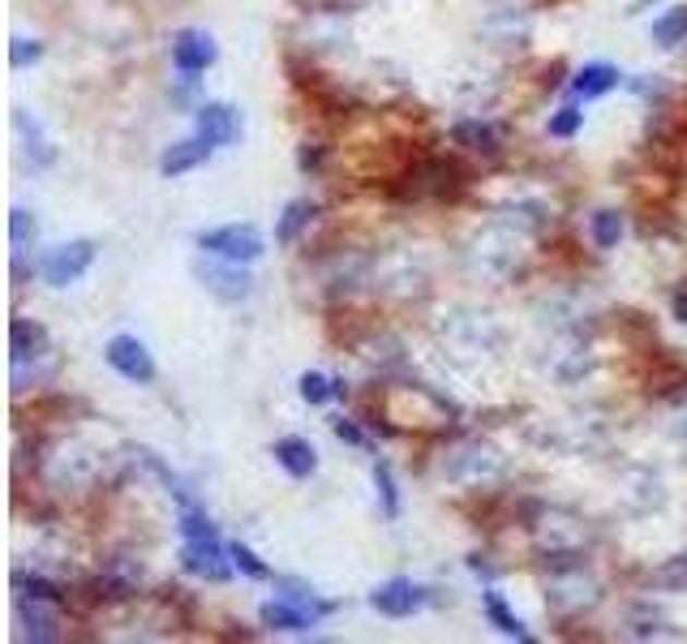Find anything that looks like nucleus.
Listing matches in <instances>:
<instances>
[{"label":"nucleus","instance_id":"1","mask_svg":"<svg viewBox=\"0 0 687 644\" xmlns=\"http://www.w3.org/2000/svg\"><path fill=\"white\" fill-rule=\"evenodd\" d=\"M95 258H99V245H95V241H86V236L65 241V245H57V250H48V254L39 258V280L48 288L77 284V280L95 267Z\"/></svg>","mask_w":687,"mask_h":644},{"label":"nucleus","instance_id":"2","mask_svg":"<svg viewBox=\"0 0 687 644\" xmlns=\"http://www.w3.org/2000/svg\"><path fill=\"white\" fill-rule=\"evenodd\" d=\"M198 250L215 254V258H228V263H258L267 254V241L254 223H224V228L198 232Z\"/></svg>","mask_w":687,"mask_h":644},{"label":"nucleus","instance_id":"3","mask_svg":"<svg viewBox=\"0 0 687 644\" xmlns=\"http://www.w3.org/2000/svg\"><path fill=\"white\" fill-rule=\"evenodd\" d=\"M447 477L460 482V486H485V482H498L503 477V455L485 442H469L451 455L447 464Z\"/></svg>","mask_w":687,"mask_h":644},{"label":"nucleus","instance_id":"4","mask_svg":"<svg viewBox=\"0 0 687 644\" xmlns=\"http://www.w3.org/2000/svg\"><path fill=\"white\" fill-rule=\"evenodd\" d=\"M232 555H228V546L219 542V533H206V537H185V546H181V563H185V572L203 575V580H228L237 563H228Z\"/></svg>","mask_w":687,"mask_h":644},{"label":"nucleus","instance_id":"5","mask_svg":"<svg viewBox=\"0 0 687 644\" xmlns=\"http://www.w3.org/2000/svg\"><path fill=\"white\" fill-rule=\"evenodd\" d=\"M104 357H108V365H112L125 382H137V387L155 382V361H150L146 344H142L137 336H112L108 349H104Z\"/></svg>","mask_w":687,"mask_h":644},{"label":"nucleus","instance_id":"6","mask_svg":"<svg viewBox=\"0 0 687 644\" xmlns=\"http://www.w3.org/2000/svg\"><path fill=\"white\" fill-rule=\"evenodd\" d=\"M194 276H198V284L210 292V296H219V301H245L250 292H254V280H250V271H241V263H194Z\"/></svg>","mask_w":687,"mask_h":644},{"label":"nucleus","instance_id":"7","mask_svg":"<svg viewBox=\"0 0 687 644\" xmlns=\"http://www.w3.org/2000/svg\"><path fill=\"white\" fill-rule=\"evenodd\" d=\"M421 602H425V588L412 584L409 575H391V580H383V584L370 593V606H374L378 615H387V619H409Z\"/></svg>","mask_w":687,"mask_h":644},{"label":"nucleus","instance_id":"8","mask_svg":"<svg viewBox=\"0 0 687 644\" xmlns=\"http://www.w3.org/2000/svg\"><path fill=\"white\" fill-rule=\"evenodd\" d=\"M57 602H44V597H31V593H17L13 610H17V623L26 628V641H39V644H52L61 641V619L52 610Z\"/></svg>","mask_w":687,"mask_h":644},{"label":"nucleus","instance_id":"9","mask_svg":"<svg viewBox=\"0 0 687 644\" xmlns=\"http://www.w3.org/2000/svg\"><path fill=\"white\" fill-rule=\"evenodd\" d=\"M194 134L206 146H232L241 138V112L232 104H203L194 112Z\"/></svg>","mask_w":687,"mask_h":644},{"label":"nucleus","instance_id":"10","mask_svg":"<svg viewBox=\"0 0 687 644\" xmlns=\"http://www.w3.org/2000/svg\"><path fill=\"white\" fill-rule=\"evenodd\" d=\"M9 357H13V369H26L31 361L52 357V336H48V327H39V323H31V318H13V327H9Z\"/></svg>","mask_w":687,"mask_h":644},{"label":"nucleus","instance_id":"11","mask_svg":"<svg viewBox=\"0 0 687 644\" xmlns=\"http://www.w3.org/2000/svg\"><path fill=\"white\" fill-rule=\"evenodd\" d=\"M215 57H219V48H215V39L206 35V31H177V39H172V65L181 77H194V73H203L206 65H215Z\"/></svg>","mask_w":687,"mask_h":644},{"label":"nucleus","instance_id":"12","mask_svg":"<svg viewBox=\"0 0 687 644\" xmlns=\"http://www.w3.org/2000/svg\"><path fill=\"white\" fill-rule=\"evenodd\" d=\"M593 602H598V584L584 580L580 563L554 572V580H550V606H558V610H584Z\"/></svg>","mask_w":687,"mask_h":644},{"label":"nucleus","instance_id":"13","mask_svg":"<svg viewBox=\"0 0 687 644\" xmlns=\"http://www.w3.org/2000/svg\"><path fill=\"white\" fill-rule=\"evenodd\" d=\"M323 623V615H314L310 606H301V602H288V597H275L263 606V628H272V632H310V628H318Z\"/></svg>","mask_w":687,"mask_h":644},{"label":"nucleus","instance_id":"14","mask_svg":"<svg viewBox=\"0 0 687 644\" xmlns=\"http://www.w3.org/2000/svg\"><path fill=\"white\" fill-rule=\"evenodd\" d=\"M272 455L288 477H310V473L318 469V451H314V442H310V438H297V434L279 438V442L272 447Z\"/></svg>","mask_w":687,"mask_h":644},{"label":"nucleus","instance_id":"15","mask_svg":"<svg viewBox=\"0 0 687 644\" xmlns=\"http://www.w3.org/2000/svg\"><path fill=\"white\" fill-rule=\"evenodd\" d=\"M13 130H17L22 150H26V159H31L35 168H52V163H57V146L48 143V134L39 130V121H31V112L13 108Z\"/></svg>","mask_w":687,"mask_h":644},{"label":"nucleus","instance_id":"16","mask_svg":"<svg viewBox=\"0 0 687 644\" xmlns=\"http://www.w3.org/2000/svg\"><path fill=\"white\" fill-rule=\"evenodd\" d=\"M451 143L465 146L469 155H498L503 150V134H498V125H490V121H460L456 130H451Z\"/></svg>","mask_w":687,"mask_h":644},{"label":"nucleus","instance_id":"17","mask_svg":"<svg viewBox=\"0 0 687 644\" xmlns=\"http://www.w3.org/2000/svg\"><path fill=\"white\" fill-rule=\"evenodd\" d=\"M206 155H210V146L194 134V138H185V143H172L164 155H159V172L164 177H185V172H194L198 163H203Z\"/></svg>","mask_w":687,"mask_h":644},{"label":"nucleus","instance_id":"18","mask_svg":"<svg viewBox=\"0 0 687 644\" xmlns=\"http://www.w3.org/2000/svg\"><path fill=\"white\" fill-rule=\"evenodd\" d=\"M314 215H318V203H310V198H297V203H288L284 215L275 219V245H292L310 223H314Z\"/></svg>","mask_w":687,"mask_h":644},{"label":"nucleus","instance_id":"19","mask_svg":"<svg viewBox=\"0 0 687 644\" xmlns=\"http://www.w3.org/2000/svg\"><path fill=\"white\" fill-rule=\"evenodd\" d=\"M481 606H485V619L503 632V636H511V641H525V644H533V632L507 610V602H503V593H494V588H485L481 593Z\"/></svg>","mask_w":687,"mask_h":644},{"label":"nucleus","instance_id":"20","mask_svg":"<svg viewBox=\"0 0 687 644\" xmlns=\"http://www.w3.org/2000/svg\"><path fill=\"white\" fill-rule=\"evenodd\" d=\"M618 77L623 73L615 70V65H584V70H576V77H571V90L580 95V99H598V95H611L618 86Z\"/></svg>","mask_w":687,"mask_h":644},{"label":"nucleus","instance_id":"21","mask_svg":"<svg viewBox=\"0 0 687 644\" xmlns=\"http://www.w3.org/2000/svg\"><path fill=\"white\" fill-rule=\"evenodd\" d=\"M649 39H653L658 48H679V44L687 39V4H679V9H666L662 17H653Z\"/></svg>","mask_w":687,"mask_h":644},{"label":"nucleus","instance_id":"22","mask_svg":"<svg viewBox=\"0 0 687 644\" xmlns=\"http://www.w3.org/2000/svg\"><path fill=\"white\" fill-rule=\"evenodd\" d=\"M39 241V219L26 211V207H13L9 211V245H13V263H22V254Z\"/></svg>","mask_w":687,"mask_h":644},{"label":"nucleus","instance_id":"23","mask_svg":"<svg viewBox=\"0 0 687 644\" xmlns=\"http://www.w3.org/2000/svg\"><path fill=\"white\" fill-rule=\"evenodd\" d=\"M623 228H627V223H623L618 211H598L589 219V232H593V245H598V250H615Z\"/></svg>","mask_w":687,"mask_h":644},{"label":"nucleus","instance_id":"24","mask_svg":"<svg viewBox=\"0 0 687 644\" xmlns=\"http://www.w3.org/2000/svg\"><path fill=\"white\" fill-rule=\"evenodd\" d=\"M297 387H301V400H305V404H327V400L336 396V378H327L323 369H305Z\"/></svg>","mask_w":687,"mask_h":644},{"label":"nucleus","instance_id":"25","mask_svg":"<svg viewBox=\"0 0 687 644\" xmlns=\"http://www.w3.org/2000/svg\"><path fill=\"white\" fill-rule=\"evenodd\" d=\"M374 486H378L383 511L396 520V515H400V486H396V473H391V464H387V460H378V464H374Z\"/></svg>","mask_w":687,"mask_h":644},{"label":"nucleus","instance_id":"26","mask_svg":"<svg viewBox=\"0 0 687 644\" xmlns=\"http://www.w3.org/2000/svg\"><path fill=\"white\" fill-rule=\"evenodd\" d=\"M658 588H671V593H687V555H675V559H666L658 572L649 575Z\"/></svg>","mask_w":687,"mask_h":644},{"label":"nucleus","instance_id":"27","mask_svg":"<svg viewBox=\"0 0 687 644\" xmlns=\"http://www.w3.org/2000/svg\"><path fill=\"white\" fill-rule=\"evenodd\" d=\"M228 555H232V563H237V572L241 575H250V580H272V568H267V563H263V559L245 546V542H232V546H228Z\"/></svg>","mask_w":687,"mask_h":644},{"label":"nucleus","instance_id":"28","mask_svg":"<svg viewBox=\"0 0 687 644\" xmlns=\"http://www.w3.org/2000/svg\"><path fill=\"white\" fill-rule=\"evenodd\" d=\"M13 584L22 588V593H31V597H44V602H65V593L48 580V575H31V572H17L13 575Z\"/></svg>","mask_w":687,"mask_h":644},{"label":"nucleus","instance_id":"29","mask_svg":"<svg viewBox=\"0 0 687 644\" xmlns=\"http://www.w3.org/2000/svg\"><path fill=\"white\" fill-rule=\"evenodd\" d=\"M44 57V44L39 39H26V35H17L13 44H9V65L13 70H26V65H35Z\"/></svg>","mask_w":687,"mask_h":644},{"label":"nucleus","instance_id":"30","mask_svg":"<svg viewBox=\"0 0 687 644\" xmlns=\"http://www.w3.org/2000/svg\"><path fill=\"white\" fill-rule=\"evenodd\" d=\"M580 125H584V112H580V108H558V112L550 117V138H576Z\"/></svg>","mask_w":687,"mask_h":644},{"label":"nucleus","instance_id":"31","mask_svg":"<svg viewBox=\"0 0 687 644\" xmlns=\"http://www.w3.org/2000/svg\"><path fill=\"white\" fill-rule=\"evenodd\" d=\"M332 434H336L340 442H352V447H370V438H365V429L357 426L352 417H336V422H332Z\"/></svg>","mask_w":687,"mask_h":644},{"label":"nucleus","instance_id":"32","mask_svg":"<svg viewBox=\"0 0 687 644\" xmlns=\"http://www.w3.org/2000/svg\"><path fill=\"white\" fill-rule=\"evenodd\" d=\"M675 318H679V323L687 327V288H679V292H675Z\"/></svg>","mask_w":687,"mask_h":644},{"label":"nucleus","instance_id":"33","mask_svg":"<svg viewBox=\"0 0 687 644\" xmlns=\"http://www.w3.org/2000/svg\"><path fill=\"white\" fill-rule=\"evenodd\" d=\"M644 4H649V0H640V9H644Z\"/></svg>","mask_w":687,"mask_h":644}]
</instances>
